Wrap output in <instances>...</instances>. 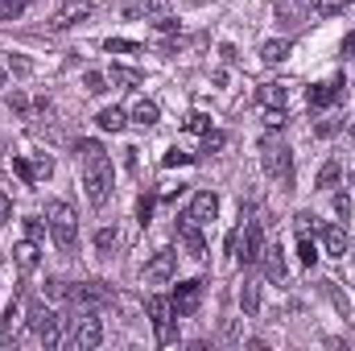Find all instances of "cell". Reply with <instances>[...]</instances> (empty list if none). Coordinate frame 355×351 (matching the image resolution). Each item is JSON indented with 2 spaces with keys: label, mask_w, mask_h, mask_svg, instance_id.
<instances>
[{
  "label": "cell",
  "mask_w": 355,
  "mask_h": 351,
  "mask_svg": "<svg viewBox=\"0 0 355 351\" xmlns=\"http://www.w3.org/2000/svg\"><path fill=\"white\" fill-rule=\"evenodd\" d=\"M75 157H79V170H83L87 198L95 207H103L107 194H112V157L103 153L99 141H79V145H75Z\"/></svg>",
  "instance_id": "cell-1"
},
{
  "label": "cell",
  "mask_w": 355,
  "mask_h": 351,
  "mask_svg": "<svg viewBox=\"0 0 355 351\" xmlns=\"http://www.w3.org/2000/svg\"><path fill=\"white\" fill-rule=\"evenodd\" d=\"M46 219H50V236H54L58 252L75 257V248H79V215L62 198H54V203H46Z\"/></svg>",
  "instance_id": "cell-2"
},
{
  "label": "cell",
  "mask_w": 355,
  "mask_h": 351,
  "mask_svg": "<svg viewBox=\"0 0 355 351\" xmlns=\"http://www.w3.org/2000/svg\"><path fill=\"white\" fill-rule=\"evenodd\" d=\"M261 162H265L268 178H272L281 190H293V149H289L281 137L268 132L265 141H261Z\"/></svg>",
  "instance_id": "cell-3"
},
{
  "label": "cell",
  "mask_w": 355,
  "mask_h": 351,
  "mask_svg": "<svg viewBox=\"0 0 355 351\" xmlns=\"http://www.w3.org/2000/svg\"><path fill=\"white\" fill-rule=\"evenodd\" d=\"M25 327H29L46 348L62 343V318H58V310H50L46 302H33V306L25 310Z\"/></svg>",
  "instance_id": "cell-4"
},
{
  "label": "cell",
  "mask_w": 355,
  "mask_h": 351,
  "mask_svg": "<svg viewBox=\"0 0 355 351\" xmlns=\"http://www.w3.org/2000/svg\"><path fill=\"white\" fill-rule=\"evenodd\" d=\"M149 318H153V331H157V343H162V348H170V343H174L178 339V331H174V302H170V298H162V293H153V298H149Z\"/></svg>",
  "instance_id": "cell-5"
},
{
  "label": "cell",
  "mask_w": 355,
  "mask_h": 351,
  "mask_svg": "<svg viewBox=\"0 0 355 351\" xmlns=\"http://www.w3.org/2000/svg\"><path fill=\"white\" fill-rule=\"evenodd\" d=\"M99 339H103V323H99V314H95V310H83V314L75 318V335H71V348L91 351V348H99Z\"/></svg>",
  "instance_id": "cell-6"
},
{
  "label": "cell",
  "mask_w": 355,
  "mask_h": 351,
  "mask_svg": "<svg viewBox=\"0 0 355 351\" xmlns=\"http://www.w3.org/2000/svg\"><path fill=\"white\" fill-rule=\"evenodd\" d=\"M310 12H314V0H277V21L285 33L310 25Z\"/></svg>",
  "instance_id": "cell-7"
},
{
  "label": "cell",
  "mask_w": 355,
  "mask_h": 351,
  "mask_svg": "<svg viewBox=\"0 0 355 351\" xmlns=\"http://www.w3.org/2000/svg\"><path fill=\"white\" fill-rule=\"evenodd\" d=\"M174 273H178V252L174 248H157V252L149 257V264H145V281H149V285H166Z\"/></svg>",
  "instance_id": "cell-8"
},
{
  "label": "cell",
  "mask_w": 355,
  "mask_h": 351,
  "mask_svg": "<svg viewBox=\"0 0 355 351\" xmlns=\"http://www.w3.org/2000/svg\"><path fill=\"white\" fill-rule=\"evenodd\" d=\"M170 302H174V314H178V318H190V314L198 310V302H202V281L194 277V281H182V285H174Z\"/></svg>",
  "instance_id": "cell-9"
},
{
  "label": "cell",
  "mask_w": 355,
  "mask_h": 351,
  "mask_svg": "<svg viewBox=\"0 0 355 351\" xmlns=\"http://www.w3.org/2000/svg\"><path fill=\"white\" fill-rule=\"evenodd\" d=\"M343 91H347L343 79H327V83H314V87L306 91V103L318 108V112H327V108H335V103L343 99Z\"/></svg>",
  "instance_id": "cell-10"
},
{
  "label": "cell",
  "mask_w": 355,
  "mask_h": 351,
  "mask_svg": "<svg viewBox=\"0 0 355 351\" xmlns=\"http://www.w3.org/2000/svg\"><path fill=\"white\" fill-rule=\"evenodd\" d=\"M112 298V289L103 285V281H83V285H71V302L79 306V310H95V306H103Z\"/></svg>",
  "instance_id": "cell-11"
},
{
  "label": "cell",
  "mask_w": 355,
  "mask_h": 351,
  "mask_svg": "<svg viewBox=\"0 0 355 351\" xmlns=\"http://www.w3.org/2000/svg\"><path fill=\"white\" fill-rule=\"evenodd\" d=\"M178 240H182V248H186L194 261L207 257V240H202V232H198V223H194L190 215H178Z\"/></svg>",
  "instance_id": "cell-12"
},
{
  "label": "cell",
  "mask_w": 355,
  "mask_h": 351,
  "mask_svg": "<svg viewBox=\"0 0 355 351\" xmlns=\"http://www.w3.org/2000/svg\"><path fill=\"white\" fill-rule=\"evenodd\" d=\"M170 8V0H120V17L124 21H153Z\"/></svg>",
  "instance_id": "cell-13"
},
{
  "label": "cell",
  "mask_w": 355,
  "mask_h": 351,
  "mask_svg": "<svg viewBox=\"0 0 355 351\" xmlns=\"http://www.w3.org/2000/svg\"><path fill=\"white\" fill-rule=\"evenodd\" d=\"M265 252V236H261V223H248L244 236H240V248H236V261L240 264H257Z\"/></svg>",
  "instance_id": "cell-14"
},
{
  "label": "cell",
  "mask_w": 355,
  "mask_h": 351,
  "mask_svg": "<svg viewBox=\"0 0 355 351\" xmlns=\"http://www.w3.org/2000/svg\"><path fill=\"white\" fill-rule=\"evenodd\" d=\"M91 17V0H67L54 17H50V29H71V25H79V21H87Z\"/></svg>",
  "instance_id": "cell-15"
},
{
  "label": "cell",
  "mask_w": 355,
  "mask_h": 351,
  "mask_svg": "<svg viewBox=\"0 0 355 351\" xmlns=\"http://www.w3.org/2000/svg\"><path fill=\"white\" fill-rule=\"evenodd\" d=\"M186 215H190V219H194V223L202 228V223H211V219L219 215V198H215L211 190H198V194L190 198V207H186Z\"/></svg>",
  "instance_id": "cell-16"
},
{
  "label": "cell",
  "mask_w": 355,
  "mask_h": 351,
  "mask_svg": "<svg viewBox=\"0 0 355 351\" xmlns=\"http://www.w3.org/2000/svg\"><path fill=\"white\" fill-rule=\"evenodd\" d=\"M322 248H327L331 257H339V261H343V257H352V240H347V232H343V228H335V223H331V228H322Z\"/></svg>",
  "instance_id": "cell-17"
},
{
  "label": "cell",
  "mask_w": 355,
  "mask_h": 351,
  "mask_svg": "<svg viewBox=\"0 0 355 351\" xmlns=\"http://www.w3.org/2000/svg\"><path fill=\"white\" fill-rule=\"evenodd\" d=\"M261 268H265L268 281H285V257H281L277 244H265V252H261Z\"/></svg>",
  "instance_id": "cell-18"
},
{
  "label": "cell",
  "mask_w": 355,
  "mask_h": 351,
  "mask_svg": "<svg viewBox=\"0 0 355 351\" xmlns=\"http://www.w3.org/2000/svg\"><path fill=\"white\" fill-rule=\"evenodd\" d=\"M289 50H293V42H289V37H272V42L261 46V62H265V67H277V62H285V58H289Z\"/></svg>",
  "instance_id": "cell-19"
},
{
  "label": "cell",
  "mask_w": 355,
  "mask_h": 351,
  "mask_svg": "<svg viewBox=\"0 0 355 351\" xmlns=\"http://www.w3.org/2000/svg\"><path fill=\"white\" fill-rule=\"evenodd\" d=\"M12 257H17V268H21V273H33L37 261H42V252H37V244H33V240H21V244L12 248Z\"/></svg>",
  "instance_id": "cell-20"
},
{
  "label": "cell",
  "mask_w": 355,
  "mask_h": 351,
  "mask_svg": "<svg viewBox=\"0 0 355 351\" xmlns=\"http://www.w3.org/2000/svg\"><path fill=\"white\" fill-rule=\"evenodd\" d=\"M157 116H162V108H157L153 99H137V103H132V124L153 128V124H157Z\"/></svg>",
  "instance_id": "cell-21"
},
{
  "label": "cell",
  "mask_w": 355,
  "mask_h": 351,
  "mask_svg": "<svg viewBox=\"0 0 355 351\" xmlns=\"http://www.w3.org/2000/svg\"><path fill=\"white\" fill-rule=\"evenodd\" d=\"M95 124H99V128H103V132H120V128H124V124H128V116H124V112H120V108H103V112H99V116H95Z\"/></svg>",
  "instance_id": "cell-22"
},
{
  "label": "cell",
  "mask_w": 355,
  "mask_h": 351,
  "mask_svg": "<svg viewBox=\"0 0 355 351\" xmlns=\"http://www.w3.org/2000/svg\"><path fill=\"white\" fill-rule=\"evenodd\" d=\"M240 310H244L248 318L261 310V289H257V281H244V285H240Z\"/></svg>",
  "instance_id": "cell-23"
},
{
  "label": "cell",
  "mask_w": 355,
  "mask_h": 351,
  "mask_svg": "<svg viewBox=\"0 0 355 351\" xmlns=\"http://www.w3.org/2000/svg\"><path fill=\"white\" fill-rule=\"evenodd\" d=\"M257 99H261L265 108H285V87H281V83H261Z\"/></svg>",
  "instance_id": "cell-24"
},
{
  "label": "cell",
  "mask_w": 355,
  "mask_h": 351,
  "mask_svg": "<svg viewBox=\"0 0 355 351\" xmlns=\"http://www.w3.org/2000/svg\"><path fill=\"white\" fill-rule=\"evenodd\" d=\"M297 257H302V264H306V268H310V264H318V248H314L310 232H297Z\"/></svg>",
  "instance_id": "cell-25"
},
{
  "label": "cell",
  "mask_w": 355,
  "mask_h": 351,
  "mask_svg": "<svg viewBox=\"0 0 355 351\" xmlns=\"http://www.w3.org/2000/svg\"><path fill=\"white\" fill-rule=\"evenodd\" d=\"M107 79L120 83V87H141V71H128V67H112Z\"/></svg>",
  "instance_id": "cell-26"
},
{
  "label": "cell",
  "mask_w": 355,
  "mask_h": 351,
  "mask_svg": "<svg viewBox=\"0 0 355 351\" xmlns=\"http://www.w3.org/2000/svg\"><path fill=\"white\" fill-rule=\"evenodd\" d=\"M339 178H343L339 162H327V166L318 170V190H335V186H339Z\"/></svg>",
  "instance_id": "cell-27"
},
{
  "label": "cell",
  "mask_w": 355,
  "mask_h": 351,
  "mask_svg": "<svg viewBox=\"0 0 355 351\" xmlns=\"http://www.w3.org/2000/svg\"><path fill=\"white\" fill-rule=\"evenodd\" d=\"M347 8H352V0H314V12L318 17H339Z\"/></svg>",
  "instance_id": "cell-28"
},
{
  "label": "cell",
  "mask_w": 355,
  "mask_h": 351,
  "mask_svg": "<svg viewBox=\"0 0 355 351\" xmlns=\"http://www.w3.org/2000/svg\"><path fill=\"white\" fill-rule=\"evenodd\" d=\"M322 293L335 302V310H339V314H347V310H352V306H347V293H339V285H335V281H322Z\"/></svg>",
  "instance_id": "cell-29"
},
{
  "label": "cell",
  "mask_w": 355,
  "mask_h": 351,
  "mask_svg": "<svg viewBox=\"0 0 355 351\" xmlns=\"http://www.w3.org/2000/svg\"><path fill=\"white\" fill-rule=\"evenodd\" d=\"M107 54H137L141 46L137 42H128V37H107V46H103Z\"/></svg>",
  "instance_id": "cell-30"
},
{
  "label": "cell",
  "mask_w": 355,
  "mask_h": 351,
  "mask_svg": "<svg viewBox=\"0 0 355 351\" xmlns=\"http://www.w3.org/2000/svg\"><path fill=\"white\" fill-rule=\"evenodd\" d=\"M95 248L107 257V252L116 248V228H99V232H95Z\"/></svg>",
  "instance_id": "cell-31"
},
{
  "label": "cell",
  "mask_w": 355,
  "mask_h": 351,
  "mask_svg": "<svg viewBox=\"0 0 355 351\" xmlns=\"http://www.w3.org/2000/svg\"><path fill=\"white\" fill-rule=\"evenodd\" d=\"M29 0H0V21H17Z\"/></svg>",
  "instance_id": "cell-32"
},
{
  "label": "cell",
  "mask_w": 355,
  "mask_h": 351,
  "mask_svg": "<svg viewBox=\"0 0 355 351\" xmlns=\"http://www.w3.org/2000/svg\"><path fill=\"white\" fill-rule=\"evenodd\" d=\"M33 174H37V182H46V178L54 174V157L50 153H37L33 157Z\"/></svg>",
  "instance_id": "cell-33"
},
{
  "label": "cell",
  "mask_w": 355,
  "mask_h": 351,
  "mask_svg": "<svg viewBox=\"0 0 355 351\" xmlns=\"http://www.w3.org/2000/svg\"><path fill=\"white\" fill-rule=\"evenodd\" d=\"M12 170H17V178H21L25 186H37V174H33V162H25V157H17V162H12Z\"/></svg>",
  "instance_id": "cell-34"
},
{
  "label": "cell",
  "mask_w": 355,
  "mask_h": 351,
  "mask_svg": "<svg viewBox=\"0 0 355 351\" xmlns=\"http://www.w3.org/2000/svg\"><path fill=\"white\" fill-rule=\"evenodd\" d=\"M162 166H170V170H174V166H194V153H182V149H170V153L162 157Z\"/></svg>",
  "instance_id": "cell-35"
},
{
  "label": "cell",
  "mask_w": 355,
  "mask_h": 351,
  "mask_svg": "<svg viewBox=\"0 0 355 351\" xmlns=\"http://www.w3.org/2000/svg\"><path fill=\"white\" fill-rule=\"evenodd\" d=\"M227 145V137L223 132H202V153H219Z\"/></svg>",
  "instance_id": "cell-36"
},
{
  "label": "cell",
  "mask_w": 355,
  "mask_h": 351,
  "mask_svg": "<svg viewBox=\"0 0 355 351\" xmlns=\"http://www.w3.org/2000/svg\"><path fill=\"white\" fill-rule=\"evenodd\" d=\"M153 207H157V198H153V194H141V203H137V219L149 223V219H153Z\"/></svg>",
  "instance_id": "cell-37"
},
{
  "label": "cell",
  "mask_w": 355,
  "mask_h": 351,
  "mask_svg": "<svg viewBox=\"0 0 355 351\" xmlns=\"http://www.w3.org/2000/svg\"><path fill=\"white\" fill-rule=\"evenodd\" d=\"M25 240L42 244V240H46V223H42V219H25Z\"/></svg>",
  "instance_id": "cell-38"
},
{
  "label": "cell",
  "mask_w": 355,
  "mask_h": 351,
  "mask_svg": "<svg viewBox=\"0 0 355 351\" xmlns=\"http://www.w3.org/2000/svg\"><path fill=\"white\" fill-rule=\"evenodd\" d=\"M83 83H87L91 95H103V91H107V75H99V71H87V79H83Z\"/></svg>",
  "instance_id": "cell-39"
},
{
  "label": "cell",
  "mask_w": 355,
  "mask_h": 351,
  "mask_svg": "<svg viewBox=\"0 0 355 351\" xmlns=\"http://www.w3.org/2000/svg\"><path fill=\"white\" fill-rule=\"evenodd\" d=\"M186 128H190V132H211V120H207L202 112H190V116H186Z\"/></svg>",
  "instance_id": "cell-40"
},
{
  "label": "cell",
  "mask_w": 355,
  "mask_h": 351,
  "mask_svg": "<svg viewBox=\"0 0 355 351\" xmlns=\"http://www.w3.org/2000/svg\"><path fill=\"white\" fill-rule=\"evenodd\" d=\"M46 293H50V298H71V285H67L62 277H50V281H46Z\"/></svg>",
  "instance_id": "cell-41"
},
{
  "label": "cell",
  "mask_w": 355,
  "mask_h": 351,
  "mask_svg": "<svg viewBox=\"0 0 355 351\" xmlns=\"http://www.w3.org/2000/svg\"><path fill=\"white\" fill-rule=\"evenodd\" d=\"M8 219H12V198H8V194L0 190V228H4Z\"/></svg>",
  "instance_id": "cell-42"
},
{
  "label": "cell",
  "mask_w": 355,
  "mask_h": 351,
  "mask_svg": "<svg viewBox=\"0 0 355 351\" xmlns=\"http://www.w3.org/2000/svg\"><path fill=\"white\" fill-rule=\"evenodd\" d=\"M335 211L347 219V215H352V198H347V194H335Z\"/></svg>",
  "instance_id": "cell-43"
},
{
  "label": "cell",
  "mask_w": 355,
  "mask_h": 351,
  "mask_svg": "<svg viewBox=\"0 0 355 351\" xmlns=\"http://www.w3.org/2000/svg\"><path fill=\"white\" fill-rule=\"evenodd\" d=\"M339 54H343V58H355V29L347 33V37H343V46H339Z\"/></svg>",
  "instance_id": "cell-44"
},
{
  "label": "cell",
  "mask_w": 355,
  "mask_h": 351,
  "mask_svg": "<svg viewBox=\"0 0 355 351\" xmlns=\"http://www.w3.org/2000/svg\"><path fill=\"white\" fill-rule=\"evenodd\" d=\"M8 108H17V112H29V99H25L21 91H12V99H8Z\"/></svg>",
  "instance_id": "cell-45"
},
{
  "label": "cell",
  "mask_w": 355,
  "mask_h": 351,
  "mask_svg": "<svg viewBox=\"0 0 355 351\" xmlns=\"http://www.w3.org/2000/svg\"><path fill=\"white\" fill-rule=\"evenodd\" d=\"M314 228H318V223H314V215H306V211H302V215H297V232H314Z\"/></svg>",
  "instance_id": "cell-46"
},
{
  "label": "cell",
  "mask_w": 355,
  "mask_h": 351,
  "mask_svg": "<svg viewBox=\"0 0 355 351\" xmlns=\"http://www.w3.org/2000/svg\"><path fill=\"white\" fill-rule=\"evenodd\" d=\"M8 67H12V71H17V75H29V62H25V58H12V62H8Z\"/></svg>",
  "instance_id": "cell-47"
},
{
  "label": "cell",
  "mask_w": 355,
  "mask_h": 351,
  "mask_svg": "<svg viewBox=\"0 0 355 351\" xmlns=\"http://www.w3.org/2000/svg\"><path fill=\"white\" fill-rule=\"evenodd\" d=\"M318 132H322V137H331V132H339V124H335V120H322V124H318Z\"/></svg>",
  "instance_id": "cell-48"
},
{
  "label": "cell",
  "mask_w": 355,
  "mask_h": 351,
  "mask_svg": "<svg viewBox=\"0 0 355 351\" xmlns=\"http://www.w3.org/2000/svg\"><path fill=\"white\" fill-rule=\"evenodd\" d=\"M0 157H4V141H0Z\"/></svg>",
  "instance_id": "cell-49"
},
{
  "label": "cell",
  "mask_w": 355,
  "mask_h": 351,
  "mask_svg": "<svg viewBox=\"0 0 355 351\" xmlns=\"http://www.w3.org/2000/svg\"><path fill=\"white\" fill-rule=\"evenodd\" d=\"M0 87H4V71H0Z\"/></svg>",
  "instance_id": "cell-50"
},
{
  "label": "cell",
  "mask_w": 355,
  "mask_h": 351,
  "mask_svg": "<svg viewBox=\"0 0 355 351\" xmlns=\"http://www.w3.org/2000/svg\"><path fill=\"white\" fill-rule=\"evenodd\" d=\"M352 182H355V174H352Z\"/></svg>",
  "instance_id": "cell-51"
}]
</instances>
